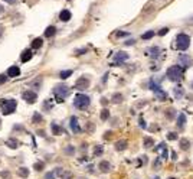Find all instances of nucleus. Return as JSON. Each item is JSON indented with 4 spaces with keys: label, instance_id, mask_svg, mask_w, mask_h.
<instances>
[{
    "label": "nucleus",
    "instance_id": "37998d69",
    "mask_svg": "<svg viewBox=\"0 0 193 179\" xmlns=\"http://www.w3.org/2000/svg\"><path fill=\"white\" fill-rule=\"evenodd\" d=\"M140 127H143V129H147V124H146V121H144L143 119H140Z\"/></svg>",
    "mask_w": 193,
    "mask_h": 179
},
{
    "label": "nucleus",
    "instance_id": "5701e85b",
    "mask_svg": "<svg viewBox=\"0 0 193 179\" xmlns=\"http://www.w3.org/2000/svg\"><path fill=\"white\" fill-rule=\"evenodd\" d=\"M42 45H43V39H42V38H36V39L32 41V48H35V49H39Z\"/></svg>",
    "mask_w": 193,
    "mask_h": 179
},
{
    "label": "nucleus",
    "instance_id": "f704fd0d",
    "mask_svg": "<svg viewBox=\"0 0 193 179\" xmlns=\"http://www.w3.org/2000/svg\"><path fill=\"white\" fill-rule=\"evenodd\" d=\"M63 152H65V154H74L75 153V147L69 145V146H66V147L63 149Z\"/></svg>",
    "mask_w": 193,
    "mask_h": 179
},
{
    "label": "nucleus",
    "instance_id": "72a5a7b5",
    "mask_svg": "<svg viewBox=\"0 0 193 179\" xmlns=\"http://www.w3.org/2000/svg\"><path fill=\"white\" fill-rule=\"evenodd\" d=\"M108 117H109V111L107 110V108H102V111H101V120L102 121L108 120Z\"/></svg>",
    "mask_w": 193,
    "mask_h": 179
},
{
    "label": "nucleus",
    "instance_id": "5fc2aeb1",
    "mask_svg": "<svg viewBox=\"0 0 193 179\" xmlns=\"http://www.w3.org/2000/svg\"><path fill=\"white\" fill-rule=\"evenodd\" d=\"M169 179H176V178H169Z\"/></svg>",
    "mask_w": 193,
    "mask_h": 179
},
{
    "label": "nucleus",
    "instance_id": "4be33fe9",
    "mask_svg": "<svg viewBox=\"0 0 193 179\" xmlns=\"http://www.w3.org/2000/svg\"><path fill=\"white\" fill-rule=\"evenodd\" d=\"M179 146H180L182 150H187L190 147V142L189 139H180V143H179Z\"/></svg>",
    "mask_w": 193,
    "mask_h": 179
},
{
    "label": "nucleus",
    "instance_id": "20e7f679",
    "mask_svg": "<svg viewBox=\"0 0 193 179\" xmlns=\"http://www.w3.org/2000/svg\"><path fill=\"white\" fill-rule=\"evenodd\" d=\"M190 45V38L189 35L186 34H179L176 36V43H174V48L179 51H186Z\"/></svg>",
    "mask_w": 193,
    "mask_h": 179
},
{
    "label": "nucleus",
    "instance_id": "ea45409f",
    "mask_svg": "<svg viewBox=\"0 0 193 179\" xmlns=\"http://www.w3.org/2000/svg\"><path fill=\"white\" fill-rule=\"evenodd\" d=\"M167 32H169V28H163V29L159 30V35H160V36H164V35L167 34Z\"/></svg>",
    "mask_w": 193,
    "mask_h": 179
},
{
    "label": "nucleus",
    "instance_id": "4c0bfd02",
    "mask_svg": "<svg viewBox=\"0 0 193 179\" xmlns=\"http://www.w3.org/2000/svg\"><path fill=\"white\" fill-rule=\"evenodd\" d=\"M167 139H169V140H176V139H177V133H174V132H170V133L167 134Z\"/></svg>",
    "mask_w": 193,
    "mask_h": 179
},
{
    "label": "nucleus",
    "instance_id": "e433bc0d",
    "mask_svg": "<svg viewBox=\"0 0 193 179\" xmlns=\"http://www.w3.org/2000/svg\"><path fill=\"white\" fill-rule=\"evenodd\" d=\"M33 168H35V171H42L43 168H45V165H43V162H38L33 165Z\"/></svg>",
    "mask_w": 193,
    "mask_h": 179
},
{
    "label": "nucleus",
    "instance_id": "423d86ee",
    "mask_svg": "<svg viewBox=\"0 0 193 179\" xmlns=\"http://www.w3.org/2000/svg\"><path fill=\"white\" fill-rule=\"evenodd\" d=\"M22 98H23L26 103L32 104V103H35V101H36V98H38V94H36L35 91H32V90H28V91L22 92Z\"/></svg>",
    "mask_w": 193,
    "mask_h": 179
},
{
    "label": "nucleus",
    "instance_id": "a211bd4d",
    "mask_svg": "<svg viewBox=\"0 0 193 179\" xmlns=\"http://www.w3.org/2000/svg\"><path fill=\"white\" fill-rule=\"evenodd\" d=\"M148 87H150V90H151L153 92H157L159 90H161V87H160L159 81H154V79H151V81H150V84H148Z\"/></svg>",
    "mask_w": 193,
    "mask_h": 179
},
{
    "label": "nucleus",
    "instance_id": "de8ad7c7",
    "mask_svg": "<svg viewBox=\"0 0 193 179\" xmlns=\"http://www.w3.org/2000/svg\"><path fill=\"white\" fill-rule=\"evenodd\" d=\"M111 134H113L111 132H107V133L104 134V137H105V139H108V137H111Z\"/></svg>",
    "mask_w": 193,
    "mask_h": 179
},
{
    "label": "nucleus",
    "instance_id": "4d7b16f0",
    "mask_svg": "<svg viewBox=\"0 0 193 179\" xmlns=\"http://www.w3.org/2000/svg\"><path fill=\"white\" fill-rule=\"evenodd\" d=\"M192 87H193V84H192Z\"/></svg>",
    "mask_w": 193,
    "mask_h": 179
},
{
    "label": "nucleus",
    "instance_id": "dca6fc26",
    "mask_svg": "<svg viewBox=\"0 0 193 179\" xmlns=\"http://www.w3.org/2000/svg\"><path fill=\"white\" fill-rule=\"evenodd\" d=\"M127 146H128V143H127V140H118L117 143H115V150H118V152H121V150H126Z\"/></svg>",
    "mask_w": 193,
    "mask_h": 179
},
{
    "label": "nucleus",
    "instance_id": "79ce46f5",
    "mask_svg": "<svg viewBox=\"0 0 193 179\" xmlns=\"http://www.w3.org/2000/svg\"><path fill=\"white\" fill-rule=\"evenodd\" d=\"M128 32H122V30H120V32H117V36L118 38H122V36H128Z\"/></svg>",
    "mask_w": 193,
    "mask_h": 179
},
{
    "label": "nucleus",
    "instance_id": "cd10ccee",
    "mask_svg": "<svg viewBox=\"0 0 193 179\" xmlns=\"http://www.w3.org/2000/svg\"><path fill=\"white\" fill-rule=\"evenodd\" d=\"M156 96H157V98H159L160 101H164L166 98H167V92L164 91V90H159L157 92H154Z\"/></svg>",
    "mask_w": 193,
    "mask_h": 179
},
{
    "label": "nucleus",
    "instance_id": "0eeeda50",
    "mask_svg": "<svg viewBox=\"0 0 193 179\" xmlns=\"http://www.w3.org/2000/svg\"><path fill=\"white\" fill-rule=\"evenodd\" d=\"M154 150L157 153H160V158L163 159H169V150H167V146L164 145V143H160L157 147H154Z\"/></svg>",
    "mask_w": 193,
    "mask_h": 179
},
{
    "label": "nucleus",
    "instance_id": "c85d7f7f",
    "mask_svg": "<svg viewBox=\"0 0 193 179\" xmlns=\"http://www.w3.org/2000/svg\"><path fill=\"white\" fill-rule=\"evenodd\" d=\"M17 175L20 176V178H28V176H29V171H28V168H19Z\"/></svg>",
    "mask_w": 193,
    "mask_h": 179
},
{
    "label": "nucleus",
    "instance_id": "ddd939ff",
    "mask_svg": "<svg viewBox=\"0 0 193 179\" xmlns=\"http://www.w3.org/2000/svg\"><path fill=\"white\" fill-rule=\"evenodd\" d=\"M32 56H33V54H32V49H25L23 52H22V62H28V61H30L32 59Z\"/></svg>",
    "mask_w": 193,
    "mask_h": 179
},
{
    "label": "nucleus",
    "instance_id": "c9c22d12",
    "mask_svg": "<svg viewBox=\"0 0 193 179\" xmlns=\"http://www.w3.org/2000/svg\"><path fill=\"white\" fill-rule=\"evenodd\" d=\"M102 153H104V147H102V146H95V149H94V154H95V156H101Z\"/></svg>",
    "mask_w": 193,
    "mask_h": 179
},
{
    "label": "nucleus",
    "instance_id": "412c9836",
    "mask_svg": "<svg viewBox=\"0 0 193 179\" xmlns=\"http://www.w3.org/2000/svg\"><path fill=\"white\" fill-rule=\"evenodd\" d=\"M55 34H56V28H55V26H48L46 30H45V36L46 38L55 36Z\"/></svg>",
    "mask_w": 193,
    "mask_h": 179
},
{
    "label": "nucleus",
    "instance_id": "49530a36",
    "mask_svg": "<svg viewBox=\"0 0 193 179\" xmlns=\"http://www.w3.org/2000/svg\"><path fill=\"white\" fill-rule=\"evenodd\" d=\"M107 103H108V101H107V98H104V97H102V98H101V104H102V105H105Z\"/></svg>",
    "mask_w": 193,
    "mask_h": 179
},
{
    "label": "nucleus",
    "instance_id": "7c9ffc66",
    "mask_svg": "<svg viewBox=\"0 0 193 179\" xmlns=\"http://www.w3.org/2000/svg\"><path fill=\"white\" fill-rule=\"evenodd\" d=\"M143 143H144V147H147V149H150V147L154 146V142H153V139H151V137H146Z\"/></svg>",
    "mask_w": 193,
    "mask_h": 179
},
{
    "label": "nucleus",
    "instance_id": "1a4fd4ad",
    "mask_svg": "<svg viewBox=\"0 0 193 179\" xmlns=\"http://www.w3.org/2000/svg\"><path fill=\"white\" fill-rule=\"evenodd\" d=\"M114 59H115V64H122V62H126L127 59H128V54H127V52H122V51H120V52H117V54H115Z\"/></svg>",
    "mask_w": 193,
    "mask_h": 179
},
{
    "label": "nucleus",
    "instance_id": "4468645a",
    "mask_svg": "<svg viewBox=\"0 0 193 179\" xmlns=\"http://www.w3.org/2000/svg\"><path fill=\"white\" fill-rule=\"evenodd\" d=\"M98 168H100V171L104 172V173H107V172L111 171V165H109L107 160H101L100 165H98Z\"/></svg>",
    "mask_w": 193,
    "mask_h": 179
},
{
    "label": "nucleus",
    "instance_id": "aec40b11",
    "mask_svg": "<svg viewBox=\"0 0 193 179\" xmlns=\"http://www.w3.org/2000/svg\"><path fill=\"white\" fill-rule=\"evenodd\" d=\"M148 54H150V56H153V58H157L160 55V48L159 46H151L150 49H148Z\"/></svg>",
    "mask_w": 193,
    "mask_h": 179
},
{
    "label": "nucleus",
    "instance_id": "a19ab883",
    "mask_svg": "<svg viewBox=\"0 0 193 179\" xmlns=\"http://www.w3.org/2000/svg\"><path fill=\"white\" fill-rule=\"evenodd\" d=\"M7 81V75H4V74H0V84H4Z\"/></svg>",
    "mask_w": 193,
    "mask_h": 179
},
{
    "label": "nucleus",
    "instance_id": "7ed1b4c3",
    "mask_svg": "<svg viewBox=\"0 0 193 179\" xmlns=\"http://www.w3.org/2000/svg\"><path fill=\"white\" fill-rule=\"evenodd\" d=\"M91 104V98L85 94H76L75 98H74V105H75L78 110H85L88 108Z\"/></svg>",
    "mask_w": 193,
    "mask_h": 179
},
{
    "label": "nucleus",
    "instance_id": "8fccbe9b",
    "mask_svg": "<svg viewBox=\"0 0 193 179\" xmlns=\"http://www.w3.org/2000/svg\"><path fill=\"white\" fill-rule=\"evenodd\" d=\"M4 2H7V3H10V4H12V3H16L17 0H4Z\"/></svg>",
    "mask_w": 193,
    "mask_h": 179
},
{
    "label": "nucleus",
    "instance_id": "603ef678",
    "mask_svg": "<svg viewBox=\"0 0 193 179\" xmlns=\"http://www.w3.org/2000/svg\"><path fill=\"white\" fill-rule=\"evenodd\" d=\"M4 12V7H3V6H2V4H0V15H2V13H3Z\"/></svg>",
    "mask_w": 193,
    "mask_h": 179
},
{
    "label": "nucleus",
    "instance_id": "2f4dec72",
    "mask_svg": "<svg viewBox=\"0 0 193 179\" xmlns=\"http://www.w3.org/2000/svg\"><path fill=\"white\" fill-rule=\"evenodd\" d=\"M42 116H41V114H39V113H35L33 114V117H32V121H33L35 124H38V123H42Z\"/></svg>",
    "mask_w": 193,
    "mask_h": 179
},
{
    "label": "nucleus",
    "instance_id": "a878e982",
    "mask_svg": "<svg viewBox=\"0 0 193 179\" xmlns=\"http://www.w3.org/2000/svg\"><path fill=\"white\" fill-rule=\"evenodd\" d=\"M6 145H7V147H10V149H17L19 143H17L16 139H7V140H6Z\"/></svg>",
    "mask_w": 193,
    "mask_h": 179
},
{
    "label": "nucleus",
    "instance_id": "f03ea898",
    "mask_svg": "<svg viewBox=\"0 0 193 179\" xmlns=\"http://www.w3.org/2000/svg\"><path fill=\"white\" fill-rule=\"evenodd\" d=\"M0 107H2V113H3L4 116H9V114H12V113H15V110H16L17 107V103L16 100H6V98H3V100H0Z\"/></svg>",
    "mask_w": 193,
    "mask_h": 179
},
{
    "label": "nucleus",
    "instance_id": "f257e3e1",
    "mask_svg": "<svg viewBox=\"0 0 193 179\" xmlns=\"http://www.w3.org/2000/svg\"><path fill=\"white\" fill-rule=\"evenodd\" d=\"M69 92H71V90H69V87L65 85V84H59V85H56V87L54 88V94H55V97H56L58 103H63V100L69 96Z\"/></svg>",
    "mask_w": 193,
    "mask_h": 179
},
{
    "label": "nucleus",
    "instance_id": "c756f323",
    "mask_svg": "<svg viewBox=\"0 0 193 179\" xmlns=\"http://www.w3.org/2000/svg\"><path fill=\"white\" fill-rule=\"evenodd\" d=\"M71 75H72V69H66V71H61V74H59V78L66 79V78H69Z\"/></svg>",
    "mask_w": 193,
    "mask_h": 179
},
{
    "label": "nucleus",
    "instance_id": "a18cd8bd",
    "mask_svg": "<svg viewBox=\"0 0 193 179\" xmlns=\"http://www.w3.org/2000/svg\"><path fill=\"white\" fill-rule=\"evenodd\" d=\"M85 52H87V49H79V51H76L75 54H76V55H79V54H85Z\"/></svg>",
    "mask_w": 193,
    "mask_h": 179
},
{
    "label": "nucleus",
    "instance_id": "09e8293b",
    "mask_svg": "<svg viewBox=\"0 0 193 179\" xmlns=\"http://www.w3.org/2000/svg\"><path fill=\"white\" fill-rule=\"evenodd\" d=\"M140 159H141L143 165H146V163H147V156H143V158H140Z\"/></svg>",
    "mask_w": 193,
    "mask_h": 179
},
{
    "label": "nucleus",
    "instance_id": "393cba45",
    "mask_svg": "<svg viewBox=\"0 0 193 179\" xmlns=\"http://www.w3.org/2000/svg\"><path fill=\"white\" fill-rule=\"evenodd\" d=\"M122 100H124V97H122V94H120V92H115L113 96V98H111V101L113 103H115V104H120V103H122Z\"/></svg>",
    "mask_w": 193,
    "mask_h": 179
},
{
    "label": "nucleus",
    "instance_id": "9d476101",
    "mask_svg": "<svg viewBox=\"0 0 193 179\" xmlns=\"http://www.w3.org/2000/svg\"><path fill=\"white\" fill-rule=\"evenodd\" d=\"M69 126H71V130L74 132V133H79V132H81V127H79V124H78V119H76L75 116L71 117Z\"/></svg>",
    "mask_w": 193,
    "mask_h": 179
},
{
    "label": "nucleus",
    "instance_id": "b1692460",
    "mask_svg": "<svg viewBox=\"0 0 193 179\" xmlns=\"http://www.w3.org/2000/svg\"><path fill=\"white\" fill-rule=\"evenodd\" d=\"M183 96H185V90H183V87L177 85V87L174 88V97H176V98H182Z\"/></svg>",
    "mask_w": 193,
    "mask_h": 179
},
{
    "label": "nucleus",
    "instance_id": "6e6d98bb",
    "mask_svg": "<svg viewBox=\"0 0 193 179\" xmlns=\"http://www.w3.org/2000/svg\"><path fill=\"white\" fill-rule=\"evenodd\" d=\"M0 124H2V120H0Z\"/></svg>",
    "mask_w": 193,
    "mask_h": 179
},
{
    "label": "nucleus",
    "instance_id": "6e6552de",
    "mask_svg": "<svg viewBox=\"0 0 193 179\" xmlns=\"http://www.w3.org/2000/svg\"><path fill=\"white\" fill-rule=\"evenodd\" d=\"M88 87H89V79L85 78V77L79 78L75 83V88H76V90H87Z\"/></svg>",
    "mask_w": 193,
    "mask_h": 179
},
{
    "label": "nucleus",
    "instance_id": "6ab92c4d",
    "mask_svg": "<svg viewBox=\"0 0 193 179\" xmlns=\"http://www.w3.org/2000/svg\"><path fill=\"white\" fill-rule=\"evenodd\" d=\"M164 114H166V119H167V120H173V119L176 117L177 111L174 110V108H169V110H166V113H164Z\"/></svg>",
    "mask_w": 193,
    "mask_h": 179
},
{
    "label": "nucleus",
    "instance_id": "9b49d317",
    "mask_svg": "<svg viewBox=\"0 0 193 179\" xmlns=\"http://www.w3.org/2000/svg\"><path fill=\"white\" fill-rule=\"evenodd\" d=\"M7 77H10V78H15V77H19L20 75V69H19V67H16V65H13V67H10L7 69Z\"/></svg>",
    "mask_w": 193,
    "mask_h": 179
},
{
    "label": "nucleus",
    "instance_id": "bb28decb",
    "mask_svg": "<svg viewBox=\"0 0 193 179\" xmlns=\"http://www.w3.org/2000/svg\"><path fill=\"white\" fill-rule=\"evenodd\" d=\"M50 127H52V133H54L55 136H58V134L62 133V127H61V126H58L56 123H52V124H50Z\"/></svg>",
    "mask_w": 193,
    "mask_h": 179
},
{
    "label": "nucleus",
    "instance_id": "2eb2a0df",
    "mask_svg": "<svg viewBox=\"0 0 193 179\" xmlns=\"http://www.w3.org/2000/svg\"><path fill=\"white\" fill-rule=\"evenodd\" d=\"M71 17H72V15H71V12L69 10H62V12L59 13V19L62 22H68V20H71Z\"/></svg>",
    "mask_w": 193,
    "mask_h": 179
},
{
    "label": "nucleus",
    "instance_id": "58836bf2",
    "mask_svg": "<svg viewBox=\"0 0 193 179\" xmlns=\"http://www.w3.org/2000/svg\"><path fill=\"white\" fill-rule=\"evenodd\" d=\"M61 176H62V179H71L72 175H71V172H65V171H63Z\"/></svg>",
    "mask_w": 193,
    "mask_h": 179
},
{
    "label": "nucleus",
    "instance_id": "f8f14e48",
    "mask_svg": "<svg viewBox=\"0 0 193 179\" xmlns=\"http://www.w3.org/2000/svg\"><path fill=\"white\" fill-rule=\"evenodd\" d=\"M179 62H180L183 67H190V65L193 64V61L189 58V55L183 54V55H180V56H179Z\"/></svg>",
    "mask_w": 193,
    "mask_h": 179
},
{
    "label": "nucleus",
    "instance_id": "3c124183",
    "mask_svg": "<svg viewBox=\"0 0 193 179\" xmlns=\"http://www.w3.org/2000/svg\"><path fill=\"white\" fill-rule=\"evenodd\" d=\"M3 30H4V28H3V26H0V36L3 35Z\"/></svg>",
    "mask_w": 193,
    "mask_h": 179
},
{
    "label": "nucleus",
    "instance_id": "c03bdc74",
    "mask_svg": "<svg viewBox=\"0 0 193 179\" xmlns=\"http://www.w3.org/2000/svg\"><path fill=\"white\" fill-rule=\"evenodd\" d=\"M134 43H135L134 39H131V41H127V42H126V45H127V46H131V45H134Z\"/></svg>",
    "mask_w": 193,
    "mask_h": 179
},
{
    "label": "nucleus",
    "instance_id": "473e14b6",
    "mask_svg": "<svg viewBox=\"0 0 193 179\" xmlns=\"http://www.w3.org/2000/svg\"><path fill=\"white\" fill-rule=\"evenodd\" d=\"M154 36V30H148V32H146V34H143V36H141V39L143 41H148V39H151V38Z\"/></svg>",
    "mask_w": 193,
    "mask_h": 179
},
{
    "label": "nucleus",
    "instance_id": "f3484780",
    "mask_svg": "<svg viewBox=\"0 0 193 179\" xmlns=\"http://www.w3.org/2000/svg\"><path fill=\"white\" fill-rule=\"evenodd\" d=\"M185 124H186V116L183 113H180L179 117H177V127H179V129H183Z\"/></svg>",
    "mask_w": 193,
    "mask_h": 179
},
{
    "label": "nucleus",
    "instance_id": "864d4df0",
    "mask_svg": "<svg viewBox=\"0 0 193 179\" xmlns=\"http://www.w3.org/2000/svg\"><path fill=\"white\" fill-rule=\"evenodd\" d=\"M154 179H160V178H159V176H156V178H154Z\"/></svg>",
    "mask_w": 193,
    "mask_h": 179
},
{
    "label": "nucleus",
    "instance_id": "39448f33",
    "mask_svg": "<svg viewBox=\"0 0 193 179\" xmlns=\"http://www.w3.org/2000/svg\"><path fill=\"white\" fill-rule=\"evenodd\" d=\"M167 78L170 79V81H180L182 77H183V68L182 67H177V65H173V67H170L167 69Z\"/></svg>",
    "mask_w": 193,
    "mask_h": 179
}]
</instances>
